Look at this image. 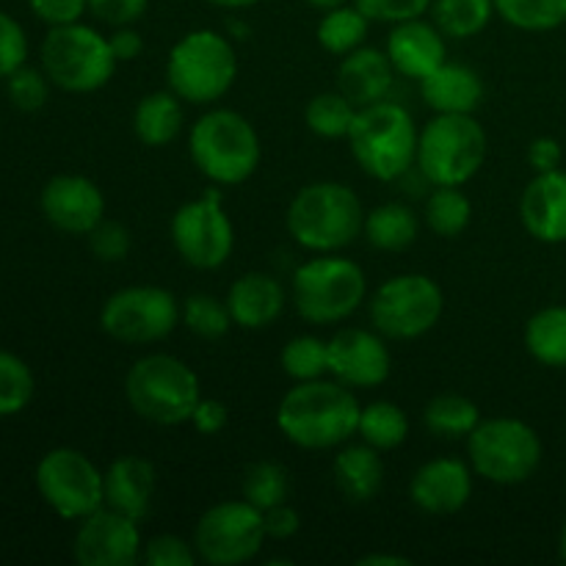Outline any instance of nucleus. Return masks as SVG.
<instances>
[{"instance_id": "b1692460", "label": "nucleus", "mask_w": 566, "mask_h": 566, "mask_svg": "<svg viewBox=\"0 0 566 566\" xmlns=\"http://www.w3.org/2000/svg\"><path fill=\"white\" fill-rule=\"evenodd\" d=\"M224 302L230 307L232 324L241 329H265L285 310V291L271 274L249 271L241 280L232 282Z\"/></svg>"}, {"instance_id": "de8ad7c7", "label": "nucleus", "mask_w": 566, "mask_h": 566, "mask_svg": "<svg viewBox=\"0 0 566 566\" xmlns=\"http://www.w3.org/2000/svg\"><path fill=\"white\" fill-rule=\"evenodd\" d=\"M28 6L50 28L77 22L88 11V0H28Z\"/></svg>"}, {"instance_id": "a19ab883", "label": "nucleus", "mask_w": 566, "mask_h": 566, "mask_svg": "<svg viewBox=\"0 0 566 566\" xmlns=\"http://www.w3.org/2000/svg\"><path fill=\"white\" fill-rule=\"evenodd\" d=\"M6 94H9L11 105L17 111L33 114V111H42L44 103H48L50 77L44 75V70L20 66V70L6 77Z\"/></svg>"}, {"instance_id": "5fc2aeb1", "label": "nucleus", "mask_w": 566, "mask_h": 566, "mask_svg": "<svg viewBox=\"0 0 566 566\" xmlns=\"http://www.w3.org/2000/svg\"><path fill=\"white\" fill-rule=\"evenodd\" d=\"M210 6H216V9H227V11H241V9H249V6L260 3V0H208Z\"/></svg>"}, {"instance_id": "f03ea898", "label": "nucleus", "mask_w": 566, "mask_h": 566, "mask_svg": "<svg viewBox=\"0 0 566 566\" xmlns=\"http://www.w3.org/2000/svg\"><path fill=\"white\" fill-rule=\"evenodd\" d=\"M287 232L298 247L318 254L340 252L363 235L365 210L357 193L335 180L298 188L285 216Z\"/></svg>"}, {"instance_id": "dca6fc26", "label": "nucleus", "mask_w": 566, "mask_h": 566, "mask_svg": "<svg viewBox=\"0 0 566 566\" xmlns=\"http://www.w3.org/2000/svg\"><path fill=\"white\" fill-rule=\"evenodd\" d=\"M144 539L138 520L103 506L81 520L72 553L81 566H133L142 562Z\"/></svg>"}, {"instance_id": "7c9ffc66", "label": "nucleus", "mask_w": 566, "mask_h": 566, "mask_svg": "<svg viewBox=\"0 0 566 566\" xmlns=\"http://www.w3.org/2000/svg\"><path fill=\"white\" fill-rule=\"evenodd\" d=\"M370 20L357 9L354 3L335 6V9H326L324 17L318 22V44L332 55H348L357 48H363L365 36H368Z\"/></svg>"}, {"instance_id": "39448f33", "label": "nucleus", "mask_w": 566, "mask_h": 566, "mask_svg": "<svg viewBox=\"0 0 566 566\" xmlns=\"http://www.w3.org/2000/svg\"><path fill=\"white\" fill-rule=\"evenodd\" d=\"M125 398L133 412L155 426L188 423L202 401L197 374L171 354H147L125 376Z\"/></svg>"}, {"instance_id": "4d7b16f0", "label": "nucleus", "mask_w": 566, "mask_h": 566, "mask_svg": "<svg viewBox=\"0 0 566 566\" xmlns=\"http://www.w3.org/2000/svg\"><path fill=\"white\" fill-rule=\"evenodd\" d=\"M558 553H562V562L566 564V523L562 528V539H558Z\"/></svg>"}, {"instance_id": "f704fd0d", "label": "nucleus", "mask_w": 566, "mask_h": 566, "mask_svg": "<svg viewBox=\"0 0 566 566\" xmlns=\"http://www.w3.org/2000/svg\"><path fill=\"white\" fill-rule=\"evenodd\" d=\"M357 105L340 88L337 92H321L304 108V122L321 138H348V130L357 119Z\"/></svg>"}, {"instance_id": "f8f14e48", "label": "nucleus", "mask_w": 566, "mask_h": 566, "mask_svg": "<svg viewBox=\"0 0 566 566\" xmlns=\"http://www.w3.org/2000/svg\"><path fill=\"white\" fill-rule=\"evenodd\" d=\"M36 490L61 520L94 514L105 506V475L97 464L75 448H53L36 464Z\"/></svg>"}, {"instance_id": "6e6d98bb", "label": "nucleus", "mask_w": 566, "mask_h": 566, "mask_svg": "<svg viewBox=\"0 0 566 566\" xmlns=\"http://www.w3.org/2000/svg\"><path fill=\"white\" fill-rule=\"evenodd\" d=\"M307 3H310V6H315V9L326 11V9H335V6L348 3V0H307Z\"/></svg>"}, {"instance_id": "864d4df0", "label": "nucleus", "mask_w": 566, "mask_h": 566, "mask_svg": "<svg viewBox=\"0 0 566 566\" xmlns=\"http://www.w3.org/2000/svg\"><path fill=\"white\" fill-rule=\"evenodd\" d=\"M412 558L396 556V553H370V556H363L357 566H409Z\"/></svg>"}, {"instance_id": "393cba45", "label": "nucleus", "mask_w": 566, "mask_h": 566, "mask_svg": "<svg viewBox=\"0 0 566 566\" xmlns=\"http://www.w3.org/2000/svg\"><path fill=\"white\" fill-rule=\"evenodd\" d=\"M420 94L434 114H473L484 99V83L470 66L446 61L420 81Z\"/></svg>"}, {"instance_id": "8fccbe9b", "label": "nucleus", "mask_w": 566, "mask_h": 566, "mask_svg": "<svg viewBox=\"0 0 566 566\" xmlns=\"http://www.w3.org/2000/svg\"><path fill=\"white\" fill-rule=\"evenodd\" d=\"M227 420H230V412H227L224 403L216 401V398H202V401L197 403V409H193L188 423H193V429H197L199 434L213 437L227 429Z\"/></svg>"}, {"instance_id": "0eeeda50", "label": "nucleus", "mask_w": 566, "mask_h": 566, "mask_svg": "<svg viewBox=\"0 0 566 566\" xmlns=\"http://www.w3.org/2000/svg\"><path fill=\"white\" fill-rule=\"evenodd\" d=\"M490 142L473 114H437L418 136V169L431 186H464L484 169Z\"/></svg>"}, {"instance_id": "423d86ee", "label": "nucleus", "mask_w": 566, "mask_h": 566, "mask_svg": "<svg viewBox=\"0 0 566 566\" xmlns=\"http://www.w3.org/2000/svg\"><path fill=\"white\" fill-rule=\"evenodd\" d=\"M238 77V55L230 39L210 28L186 33L166 61V83L180 99L210 105L224 97Z\"/></svg>"}, {"instance_id": "58836bf2", "label": "nucleus", "mask_w": 566, "mask_h": 566, "mask_svg": "<svg viewBox=\"0 0 566 566\" xmlns=\"http://www.w3.org/2000/svg\"><path fill=\"white\" fill-rule=\"evenodd\" d=\"M180 321L186 324V329L191 335L205 337V340H219L230 332L232 324V315L227 302H219L216 296L210 293H193L182 302L180 307Z\"/></svg>"}, {"instance_id": "4468645a", "label": "nucleus", "mask_w": 566, "mask_h": 566, "mask_svg": "<svg viewBox=\"0 0 566 566\" xmlns=\"http://www.w3.org/2000/svg\"><path fill=\"white\" fill-rule=\"evenodd\" d=\"M180 324V304L166 287L133 285L105 298L99 326L114 340L127 346L158 343Z\"/></svg>"}, {"instance_id": "4be33fe9", "label": "nucleus", "mask_w": 566, "mask_h": 566, "mask_svg": "<svg viewBox=\"0 0 566 566\" xmlns=\"http://www.w3.org/2000/svg\"><path fill=\"white\" fill-rule=\"evenodd\" d=\"M396 75L398 72L390 55L376 48H357L354 53L343 55L340 66H337V88L357 108H365V105L387 99Z\"/></svg>"}, {"instance_id": "473e14b6", "label": "nucleus", "mask_w": 566, "mask_h": 566, "mask_svg": "<svg viewBox=\"0 0 566 566\" xmlns=\"http://www.w3.org/2000/svg\"><path fill=\"white\" fill-rule=\"evenodd\" d=\"M357 434L376 451H392L409 437V418L398 403L374 401L359 409Z\"/></svg>"}, {"instance_id": "4c0bfd02", "label": "nucleus", "mask_w": 566, "mask_h": 566, "mask_svg": "<svg viewBox=\"0 0 566 566\" xmlns=\"http://www.w3.org/2000/svg\"><path fill=\"white\" fill-rule=\"evenodd\" d=\"M495 14L520 31H553L566 22V0H495Z\"/></svg>"}, {"instance_id": "c9c22d12", "label": "nucleus", "mask_w": 566, "mask_h": 566, "mask_svg": "<svg viewBox=\"0 0 566 566\" xmlns=\"http://www.w3.org/2000/svg\"><path fill=\"white\" fill-rule=\"evenodd\" d=\"M280 363L293 381L324 379L329 374V340H321L315 335L293 337L282 348Z\"/></svg>"}, {"instance_id": "6ab92c4d", "label": "nucleus", "mask_w": 566, "mask_h": 566, "mask_svg": "<svg viewBox=\"0 0 566 566\" xmlns=\"http://www.w3.org/2000/svg\"><path fill=\"white\" fill-rule=\"evenodd\" d=\"M473 495V473L462 459L440 457L418 468L409 481V501L426 514H457Z\"/></svg>"}, {"instance_id": "aec40b11", "label": "nucleus", "mask_w": 566, "mask_h": 566, "mask_svg": "<svg viewBox=\"0 0 566 566\" xmlns=\"http://www.w3.org/2000/svg\"><path fill=\"white\" fill-rule=\"evenodd\" d=\"M387 55H390L392 66L398 75L409 77V81H423L426 75L446 64V33L434 25L426 22L423 17L415 20L396 22L387 36Z\"/></svg>"}, {"instance_id": "20e7f679", "label": "nucleus", "mask_w": 566, "mask_h": 566, "mask_svg": "<svg viewBox=\"0 0 566 566\" xmlns=\"http://www.w3.org/2000/svg\"><path fill=\"white\" fill-rule=\"evenodd\" d=\"M188 153L193 166L216 186H241L258 171L263 158L254 125L230 108L199 116L188 136Z\"/></svg>"}, {"instance_id": "c03bdc74", "label": "nucleus", "mask_w": 566, "mask_h": 566, "mask_svg": "<svg viewBox=\"0 0 566 566\" xmlns=\"http://www.w3.org/2000/svg\"><path fill=\"white\" fill-rule=\"evenodd\" d=\"M28 61V36L20 22L11 14L0 11V81L25 66Z\"/></svg>"}, {"instance_id": "09e8293b", "label": "nucleus", "mask_w": 566, "mask_h": 566, "mask_svg": "<svg viewBox=\"0 0 566 566\" xmlns=\"http://www.w3.org/2000/svg\"><path fill=\"white\" fill-rule=\"evenodd\" d=\"M263 523L265 534H269L271 539H291V536H296L298 528H302V517H298V512L287 501L276 503L269 512H263Z\"/></svg>"}, {"instance_id": "ea45409f", "label": "nucleus", "mask_w": 566, "mask_h": 566, "mask_svg": "<svg viewBox=\"0 0 566 566\" xmlns=\"http://www.w3.org/2000/svg\"><path fill=\"white\" fill-rule=\"evenodd\" d=\"M33 390L36 381L25 359L0 348V418L20 415L33 401Z\"/></svg>"}, {"instance_id": "cd10ccee", "label": "nucleus", "mask_w": 566, "mask_h": 566, "mask_svg": "<svg viewBox=\"0 0 566 566\" xmlns=\"http://www.w3.org/2000/svg\"><path fill=\"white\" fill-rule=\"evenodd\" d=\"M420 221L409 205L401 202H385L365 213L363 235L368 238L370 247L381 249V252H403L418 241Z\"/></svg>"}, {"instance_id": "72a5a7b5", "label": "nucleus", "mask_w": 566, "mask_h": 566, "mask_svg": "<svg viewBox=\"0 0 566 566\" xmlns=\"http://www.w3.org/2000/svg\"><path fill=\"white\" fill-rule=\"evenodd\" d=\"M423 216L434 235L457 238L468 230L473 219V205L464 197L462 186H434L431 197L426 199Z\"/></svg>"}, {"instance_id": "a18cd8bd", "label": "nucleus", "mask_w": 566, "mask_h": 566, "mask_svg": "<svg viewBox=\"0 0 566 566\" xmlns=\"http://www.w3.org/2000/svg\"><path fill=\"white\" fill-rule=\"evenodd\" d=\"M370 22H407L423 17L431 9V0H352Z\"/></svg>"}, {"instance_id": "9d476101", "label": "nucleus", "mask_w": 566, "mask_h": 566, "mask_svg": "<svg viewBox=\"0 0 566 566\" xmlns=\"http://www.w3.org/2000/svg\"><path fill=\"white\" fill-rule=\"evenodd\" d=\"M468 457L475 473L497 486H517L536 473L542 440L517 418H490L468 437Z\"/></svg>"}, {"instance_id": "ddd939ff", "label": "nucleus", "mask_w": 566, "mask_h": 566, "mask_svg": "<svg viewBox=\"0 0 566 566\" xmlns=\"http://www.w3.org/2000/svg\"><path fill=\"white\" fill-rule=\"evenodd\" d=\"M263 512L249 501L210 506L193 528V551L210 566H241L252 562L265 542Z\"/></svg>"}, {"instance_id": "c756f323", "label": "nucleus", "mask_w": 566, "mask_h": 566, "mask_svg": "<svg viewBox=\"0 0 566 566\" xmlns=\"http://www.w3.org/2000/svg\"><path fill=\"white\" fill-rule=\"evenodd\" d=\"M525 348L547 368H566V307H545L525 326Z\"/></svg>"}, {"instance_id": "f257e3e1", "label": "nucleus", "mask_w": 566, "mask_h": 566, "mask_svg": "<svg viewBox=\"0 0 566 566\" xmlns=\"http://www.w3.org/2000/svg\"><path fill=\"white\" fill-rule=\"evenodd\" d=\"M359 409L352 387L337 379L296 381L276 407V426L296 448L329 451L357 434Z\"/></svg>"}, {"instance_id": "7ed1b4c3", "label": "nucleus", "mask_w": 566, "mask_h": 566, "mask_svg": "<svg viewBox=\"0 0 566 566\" xmlns=\"http://www.w3.org/2000/svg\"><path fill=\"white\" fill-rule=\"evenodd\" d=\"M418 125L403 105L381 99L357 111L348 147L368 177L392 182L418 164Z\"/></svg>"}, {"instance_id": "2eb2a0df", "label": "nucleus", "mask_w": 566, "mask_h": 566, "mask_svg": "<svg viewBox=\"0 0 566 566\" xmlns=\"http://www.w3.org/2000/svg\"><path fill=\"white\" fill-rule=\"evenodd\" d=\"M171 243L182 263L199 271H213L230 260L235 230L219 191H208L177 210L171 219Z\"/></svg>"}, {"instance_id": "e433bc0d", "label": "nucleus", "mask_w": 566, "mask_h": 566, "mask_svg": "<svg viewBox=\"0 0 566 566\" xmlns=\"http://www.w3.org/2000/svg\"><path fill=\"white\" fill-rule=\"evenodd\" d=\"M243 501H249L252 506H258L260 512H269L276 503L287 501V492H291V484H287V473L282 464L269 462H252L247 470H243L241 481Z\"/></svg>"}, {"instance_id": "5701e85b", "label": "nucleus", "mask_w": 566, "mask_h": 566, "mask_svg": "<svg viewBox=\"0 0 566 566\" xmlns=\"http://www.w3.org/2000/svg\"><path fill=\"white\" fill-rule=\"evenodd\" d=\"M105 506L142 523L155 495V468L144 457H119L105 470Z\"/></svg>"}, {"instance_id": "79ce46f5", "label": "nucleus", "mask_w": 566, "mask_h": 566, "mask_svg": "<svg viewBox=\"0 0 566 566\" xmlns=\"http://www.w3.org/2000/svg\"><path fill=\"white\" fill-rule=\"evenodd\" d=\"M88 247H92V254L103 263H122V260L130 254L133 238L130 230L119 221L103 219L92 232H88Z\"/></svg>"}, {"instance_id": "49530a36", "label": "nucleus", "mask_w": 566, "mask_h": 566, "mask_svg": "<svg viewBox=\"0 0 566 566\" xmlns=\"http://www.w3.org/2000/svg\"><path fill=\"white\" fill-rule=\"evenodd\" d=\"M149 9V0H88V14L111 28H125L142 20Z\"/></svg>"}, {"instance_id": "9b49d317", "label": "nucleus", "mask_w": 566, "mask_h": 566, "mask_svg": "<svg viewBox=\"0 0 566 566\" xmlns=\"http://www.w3.org/2000/svg\"><path fill=\"white\" fill-rule=\"evenodd\" d=\"M446 310L442 287L426 274H398L370 298V321L381 337L415 340L434 329Z\"/></svg>"}, {"instance_id": "1a4fd4ad", "label": "nucleus", "mask_w": 566, "mask_h": 566, "mask_svg": "<svg viewBox=\"0 0 566 566\" xmlns=\"http://www.w3.org/2000/svg\"><path fill=\"white\" fill-rule=\"evenodd\" d=\"M368 296V282L354 260L321 254L293 274V304L310 324H340Z\"/></svg>"}, {"instance_id": "f3484780", "label": "nucleus", "mask_w": 566, "mask_h": 566, "mask_svg": "<svg viewBox=\"0 0 566 566\" xmlns=\"http://www.w3.org/2000/svg\"><path fill=\"white\" fill-rule=\"evenodd\" d=\"M44 219L66 235H88L105 219V197L83 175H55L39 197Z\"/></svg>"}, {"instance_id": "412c9836", "label": "nucleus", "mask_w": 566, "mask_h": 566, "mask_svg": "<svg viewBox=\"0 0 566 566\" xmlns=\"http://www.w3.org/2000/svg\"><path fill=\"white\" fill-rule=\"evenodd\" d=\"M520 219L531 238L542 243L566 241V175L542 171L520 197Z\"/></svg>"}, {"instance_id": "bb28decb", "label": "nucleus", "mask_w": 566, "mask_h": 566, "mask_svg": "<svg viewBox=\"0 0 566 566\" xmlns=\"http://www.w3.org/2000/svg\"><path fill=\"white\" fill-rule=\"evenodd\" d=\"M182 127V105L175 92H153L138 99L133 114V130L147 147H166Z\"/></svg>"}, {"instance_id": "a211bd4d", "label": "nucleus", "mask_w": 566, "mask_h": 566, "mask_svg": "<svg viewBox=\"0 0 566 566\" xmlns=\"http://www.w3.org/2000/svg\"><path fill=\"white\" fill-rule=\"evenodd\" d=\"M392 357L379 332L340 329L329 340V376L346 387H379L390 379Z\"/></svg>"}, {"instance_id": "6e6552de", "label": "nucleus", "mask_w": 566, "mask_h": 566, "mask_svg": "<svg viewBox=\"0 0 566 566\" xmlns=\"http://www.w3.org/2000/svg\"><path fill=\"white\" fill-rule=\"evenodd\" d=\"M116 55L108 36L92 25L66 22L53 25L42 42V70L50 83L70 94H88L103 88L116 72Z\"/></svg>"}, {"instance_id": "2f4dec72", "label": "nucleus", "mask_w": 566, "mask_h": 566, "mask_svg": "<svg viewBox=\"0 0 566 566\" xmlns=\"http://www.w3.org/2000/svg\"><path fill=\"white\" fill-rule=\"evenodd\" d=\"M431 22L451 39H473L495 17V0H431Z\"/></svg>"}, {"instance_id": "603ef678", "label": "nucleus", "mask_w": 566, "mask_h": 566, "mask_svg": "<svg viewBox=\"0 0 566 566\" xmlns=\"http://www.w3.org/2000/svg\"><path fill=\"white\" fill-rule=\"evenodd\" d=\"M108 42H111V50H114V55L119 64L122 61H136L138 55L144 53L142 33H138L133 25L116 28V31L108 36Z\"/></svg>"}, {"instance_id": "a878e982", "label": "nucleus", "mask_w": 566, "mask_h": 566, "mask_svg": "<svg viewBox=\"0 0 566 566\" xmlns=\"http://www.w3.org/2000/svg\"><path fill=\"white\" fill-rule=\"evenodd\" d=\"M332 475H335V484L340 490V495L348 503H363L374 501L381 492L385 484V464L376 448H370L368 442L363 446H346L335 457L332 464Z\"/></svg>"}, {"instance_id": "3c124183", "label": "nucleus", "mask_w": 566, "mask_h": 566, "mask_svg": "<svg viewBox=\"0 0 566 566\" xmlns=\"http://www.w3.org/2000/svg\"><path fill=\"white\" fill-rule=\"evenodd\" d=\"M528 164L536 175H542V171H556L562 166V144L551 136L534 138L528 147Z\"/></svg>"}, {"instance_id": "c85d7f7f", "label": "nucleus", "mask_w": 566, "mask_h": 566, "mask_svg": "<svg viewBox=\"0 0 566 566\" xmlns=\"http://www.w3.org/2000/svg\"><path fill=\"white\" fill-rule=\"evenodd\" d=\"M481 420V409L459 392H442L423 409L426 429L440 440H468Z\"/></svg>"}, {"instance_id": "37998d69", "label": "nucleus", "mask_w": 566, "mask_h": 566, "mask_svg": "<svg viewBox=\"0 0 566 566\" xmlns=\"http://www.w3.org/2000/svg\"><path fill=\"white\" fill-rule=\"evenodd\" d=\"M197 551H193V542L188 545L186 539L171 534L153 536L149 542H144L142 551V564L147 566H193L197 564Z\"/></svg>"}]
</instances>
